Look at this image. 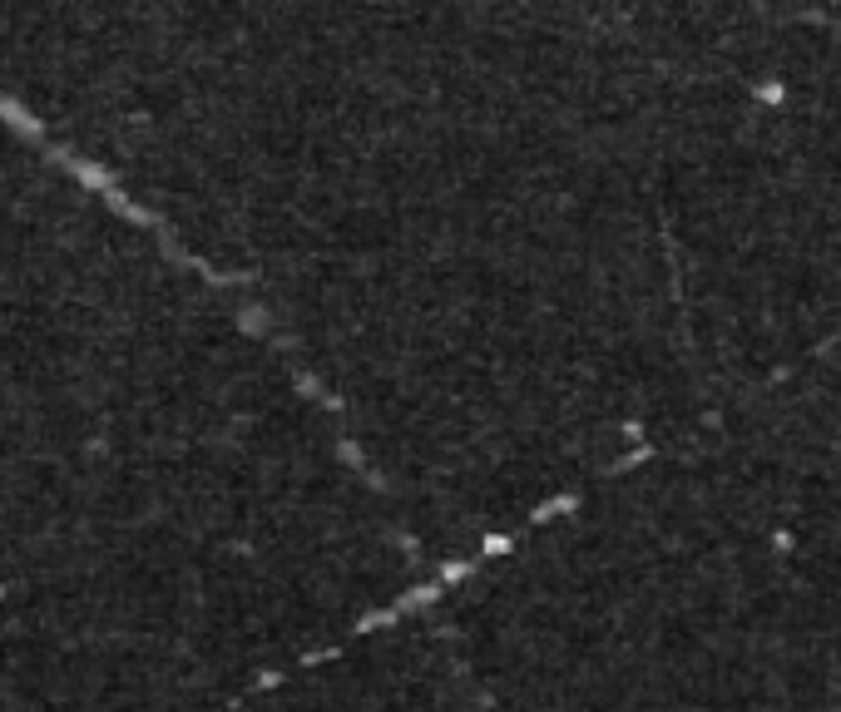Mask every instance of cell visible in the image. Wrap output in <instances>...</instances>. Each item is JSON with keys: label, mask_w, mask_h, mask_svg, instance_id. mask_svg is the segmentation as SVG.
<instances>
[{"label": "cell", "mask_w": 841, "mask_h": 712, "mask_svg": "<svg viewBox=\"0 0 841 712\" xmlns=\"http://www.w3.org/2000/svg\"><path fill=\"white\" fill-rule=\"evenodd\" d=\"M837 50H841V45H837Z\"/></svg>", "instance_id": "obj_1"}]
</instances>
